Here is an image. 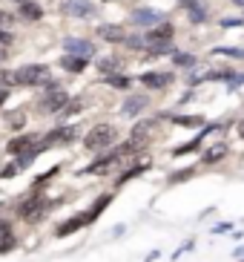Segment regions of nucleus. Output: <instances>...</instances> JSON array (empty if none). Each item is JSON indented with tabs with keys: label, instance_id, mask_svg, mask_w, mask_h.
<instances>
[{
	"label": "nucleus",
	"instance_id": "obj_1",
	"mask_svg": "<svg viewBox=\"0 0 244 262\" xmlns=\"http://www.w3.org/2000/svg\"><path fill=\"white\" fill-rule=\"evenodd\" d=\"M115 144H118V127L109 124V121L95 124V127L84 136V147L89 150V153H107V150H112Z\"/></svg>",
	"mask_w": 244,
	"mask_h": 262
},
{
	"label": "nucleus",
	"instance_id": "obj_2",
	"mask_svg": "<svg viewBox=\"0 0 244 262\" xmlns=\"http://www.w3.org/2000/svg\"><path fill=\"white\" fill-rule=\"evenodd\" d=\"M72 141H78L75 124H72V127H69V124H61V127H55V130H49L46 136H40V139H38V153L52 150V147H69Z\"/></svg>",
	"mask_w": 244,
	"mask_h": 262
},
{
	"label": "nucleus",
	"instance_id": "obj_3",
	"mask_svg": "<svg viewBox=\"0 0 244 262\" xmlns=\"http://www.w3.org/2000/svg\"><path fill=\"white\" fill-rule=\"evenodd\" d=\"M15 72H17V84L20 86H43L52 78V70L46 63H23Z\"/></svg>",
	"mask_w": 244,
	"mask_h": 262
},
{
	"label": "nucleus",
	"instance_id": "obj_4",
	"mask_svg": "<svg viewBox=\"0 0 244 262\" xmlns=\"http://www.w3.org/2000/svg\"><path fill=\"white\" fill-rule=\"evenodd\" d=\"M69 101H72V95L63 86H58V90H43V95L38 98V110L40 113H61Z\"/></svg>",
	"mask_w": 244,
	"mask_h": 262
},
{
	"label": "nucleus",
	"instance_id": "obj_5",
	"mask_svg": "<svg viewBox=\"0 0 244 262\" xmlns=\"http://www.w3.org/2000/svg\"><path fill=\"white\" fill-rule=\"evenodd\" d=\"M43 210H46V202L40 199L38 193H32L29 199H23L20 205H17L15 216L23 219V222H38V219H43Z\"/></svg>",
	"mask_w": 244,
	"mask_h": 262
},
{
	"label": "nucleus",
	"instance_id": "obj_6",
	"mask_svg": "<svg viewBox=\"0 0 244 262\" xmlns=\"http://www.w3.org/2000/svg\"><path fill=\"white\" fill-rule=\"evenodd\" d=\"M63 55H75V58H86V61H92L95 58V43L86 38H78V35H69V38H63L61 43Z\"/></svg>",
	"mask_w": 244,
	"mask_h": 262
},
{
	"label": "nucleus",
	"instance_id": "obj_7",
	"mask_svg": "<svg viewBox=\"0 0 244 262\" xmlns=\"http://www.w3.org/2000/svg\"><path fill=\"white\" fill-rule=\"evenodd\" d=\"M121 162H124L121 153L112 147V150H107L104 156H98V159H95L89 167H84V173H86V176H107L109 170H112L115 164H121Z\"/></svg>",
	"mask_w": 244,
	"mask_h": 262
},
{
	"label": "nucleus",
	"instance_id": "obj_8",
	"mask_svg": "<svg viewBox=\"0 0 244 262\" xmlns=\"http://www.w3.org/2000/svg\"><path fill=\"white\" fill-rule=\"evenodd\" d=\"M161 20H164V15H161V12H155V9H147V6L132 9V12H130V26H135L138 32L153 29V26L161 24Z\"/></svg>",
	"mask_w": 244,
	"mask_h": 262
},
{
	"label": "nucleus",
	"instance_id": "obj_9",
	"mask_svg": "<svg viewBox=\"0 0 244 262\" xmlns=\"http://www.w3.org/2000/svg\"><path fill=\"white\" fill-rule=\"evenodd\" d=\"M173 81H176V72H164V70H150L138 75V84L144 90H167Z\"/></svg>",
	"mask_w": 244,
	"mask_h": 262
},
{
	"label": "nucleus",
	"instance_id": "obj_10",
	"mask_svg": "<svg viewBox=\"0 0 244 262\" xmlns=\"http://www.w3.org/2000/svg\"><path fill=\"white\" fill-rule=\"evenodd\" d=\"M150 107V95H144V93H132V95H127V98L121 101V118H138L144 110Z\"/></svg>",
	"mask_w": 244,
	"mask_h": 262
},
{
	"label": "nucleus",
	"instance_id": "obj_11",
	"mask_svg": "<svg viewBox=\"0 0 244 262\" xmlns=\"http://www.w3.org/2000/svg\"><path fill=\"white\" fill-rule=\"evenodd\" d=\"M63 12L75 20H86V17L98 15V6H95V0H63Z\"/></svg>",
	"mask_w": 244,
	"mask_h": 262
},
{
	"label": "nucleus",
	"instance_id": "obj_12",
	"mask_svg": "<svg viewBox=\"0 0 244 262\" xmlns=\"http://www.w3.org/2000/svg\"><path fill=\"white\" fill-rule=\"evenodd\" d=\"M147 40V47H153V43H169V40L176 38V26L169 24V20H161V24H155L153 29L141 32Z\"/></svg>",
	"mask_w": 244,
	"mask_h": 262
},
{
	"label": "nucleus",
	"instance_id": "obj_13",
	"mask_svg": "<svg viewBox=\"0 0 244 262\" xmlns=\"http://www.w3.org/2000/svg\"><path fill=\"white\" fill-rule=\"evenodd\" d=\"M95 35H98L104 43L121 47L124 38H127V26H121V24H101V26H95Z\"/></svg>",
	"mask_w": 244,
	"mask_h": 262
},
{
	"label": "nucleus",
	"instance_id": "obj_14",
	"mask_svg": "<svg viewBox=\"0 0 244 262\" xmlns=\"http://www.w3.org/2000/svg\"><path fill=\"white\" fill-rule=\"evenodd\" d=\"M38 139L40 136H35V133L15 136L12 141H6V153L9 156H20V153H26V150H38Z\"/></svg>",
	"mask_w": 244,
	"mask_h": 262
},
{
	"label": "nucleus",
	"instance_id": "obj_15",
	"mask_svg": "<svg viewBox=\"0 0 244 262\" xmlns=\"http://www.w3.org/2000/svg\"><path fill=\"white\" fill-rule=\"evenodd\" d=\"M227 156H230V144H227V141H215V144H210L204 150L201 164H218V162H224Z\"/></svg>",
	"mask_w": 244,
	"mask_h": 262
},
{
	"label": "nucleus",
	"instance_id": "obj_16",
	"mask_svg": "<svg viewBox=\"0 0 244 262\" xmlns=\"http://www.w3.org/2000/svg\"><path fill=\"white\" fill-rule=\"evenodd\" d=\"M95 70L101 75H115V72H124V61L118 55H104V58H95Z\"/></svg>",
	"mask_w": 244,
	"mask_h": 262
},
{
	"label": "nucleus",
	"instance_id": "obj_17",
	"mask_svg": "<svg viewBox=\"0 0 244 262\" xmlns=\"http://www.w3.org/2000/svg\"><path fill=\"white\" fill-rule=\"evenodd\" d=\"M17 12H20V17L29 20V24H38L40 17H43V6H40L38 0H20V3H17Z\"/></svg>",
	"mask_w": 244,
	"mask_h": 262
},
{
	"label": "nucleus",
	"instance_id": "obj_18",
	"mask_svg": "<svg viewBox=\"0 0 244 262\" xmlns=\"http://www.w3.org/2000/svg\"><path fill=\"white\" fill-rule=\"evenodd\" d=\"M58 67H61L63 72H69V75H81V72H86L89 61H86V58H75V55H61Z\"/></svg>",
	"mask_w": 244,
	"mask_h": 262
},
{
	"label": "nucleus",
	"instance_id": "obj_19",
	"mask_svg": "<svg viewBox=\"0 0 244 262\" xmlns=\"http://www.w3.org/2000/svg\"><path fill=\"white\" fill-rule=\"evenodd\" d=\"M150 167H153V162H150V159H144V162H135V167L124 170L121 176H118V185H115V187H124L127 182H132V179H138V176H144Z\"/></svg>",
	"mask_w": 244,
	"mask_h": 262
},
{
	"label": "nucleus",
	"instance_id": "obj_20",
	"mask_svg": "<svg viewBox=\"0 0 244 262\" xmlns=\"http://www.w3.org/2000/svg\"><path fill=\"white\" fill-rule=\"evenodd\" d=\"M81 228H86V216H75V219H66L63 225H58V231H55V236L63 239V236H72V233H78Z\"/></svg>",
	"mask_w": 244,
	"mask_h": 262
},
{
	"label": "nucleus",
	"instance_id": "obj_21",
	"mask_svg": "<svg viewBox=\"0 0 244 262\" xmlns=\"http://www.w3.org/2000/svg\"><path fill=\"white\" fill-rule=\"evenodd\" d=\"M109 205H112V193H101L98 199H95V205H92L89 210H86V225H92L95 222V219H98L101 213H104V208H109Z\"/></svg>",
	"mask_w": 244,
	"mask_h": 262
},
{
	"label": "nucleus",
	"instance_id": "obj_22",
	"mask_svg": "<svg viewBox=\"0 0 244 262\" xmlns=\"http://www.w3.org/2000/svg\"><path fill=\"white\" fill-rule=\"evenodd\" d=\"M124 49H130V52H147V40L141 32H127V38L121 43Z\"/></svg>",
	"mask_w": 244,
	"mask_h": 262
},
{
	"label": "nucleus",
	"instance_id": "obj_23",
	"mask_svg": "<svg viewBox=\"0 0 244 262\" xmlns=\"http://www.w3.org/2000/svg\"><path fill=\"white\" fill-rule=\"evenodd\" d=\"M169 121L176 124V127H190V130H196V127H204V116H169Z\"/></svg>",
	"mask_w": 244,
	"mask_h": 262
},
{
	"label": "nucleus",
	"instance_id": "obj_24",
	"mask_svg": "<svg viewBox=\"0 0 244 262\" xmlns=\"http://www.w3.org/2000/svg\"><path fill=\"white\" fill-rule=\"evenodd\" d=\"M196 63H199V58L192 52H176L173 55V67H176V70H192Z\"/></svg>",
	"mask_w": 244,
	"mask_h": 262
},
{
	"label": "nucleus",
	"instance_id": "obj_25",
	"mask_svg": "<svg viewBox=\"0 0 244 262\" xmlns=\"http://www.w3.org/2000/svg\"><path fill=\"white\" fill-rule=\"evenodd\" d=\"M15 86H20V84H17V72L0 67V90H9V93H12Z\"/></svg>",
	"mask_w": 244,
	"mask_h": 262
},
{
	"label": "nucleus",
	"instance_id": "obj_26",
	"mask_svg": "<svg viewBox=\"0 0 244 262\" xmlns=\"http://www.w3.org/2000/svg\"><path fill=\"white\" fill-rule=\"evenodd\" d=\"M104 81H107L112 90H130L132 84V78L130 75H124V72H115V75H104Z\"/></svg>",
	"mask_w": 244,
	"mask_h": 262
},
{
	"label": "nucleus",
	"instance_id": "obj_27",
	"mask_svg": "<svg viewBox=\"0 0 244 262\" xmlns=\"http://www.w3.org/2000/svg\"><path fill=\"white\" fill-rule=\"evenodd\" d=\"M187 17H190V24H207L210 20V12H207V6L201 3V6H196V9H187Z\"/></svg>",
	"mask_w": 244,
	"mask_h": 262
},
{
	"label": "nucleus",
	"instance_id": "obj_28",
	"mask_svg": "<svg viewBox=\"0 0 244 262\" xmlns=\"http://www.w3.org/2000/svg\"><path fill=\"white\" fill-rule=\"evenodd\" d=\"M215 55H224V58H233V61H244V47H215Z\"/></svg>",
	"mask_w": 244,
	"mask_h": 262
},
{
	"label": "nucleus",
	"instance_id": "obj_29",
	"mask_svg": "<svg viewBox=\"0 0 244 262\" xmlns=\"http://www.w3.org/2000/svg\"><path fill=\"white\" fill-rule=\"evenodd\" d=\"M196 150H201V139H192V141H187V144H178L176 150H173V156H176V159H181V156L196 153Z\"/></svg>",
	"mask_w": 244,
	"mask_h": 262
},
{
	"label": "nucleus",
	"instance_id": "obj_30",
	"mask_svg": "<svg viewBox=\"0 0 244 262\" xmlns=\"http://www.w3.org/2000/svg\"><path fill=\"white\" fill-rule=\"evenodd\" d=\"M38 150H26V153H20V156H17V159H15V164H17V167H20V170H26V167H32V162H35V159H38Z\"/></svg>",
	"mask_w": 244,
	"mask_h": 262
},
{
	"label": "nucleus",
	"instance_id": "obj_31",
	"mask_svg": "<svg viewBox=\"0 0 244 262\" xmlns=\"http://www.w3.org/2000/svg\"><path fill=\"white\" fill-rule=\"evenodd\" d=\"M196 176V167H187V170H178V173H173L169 176V185H181V182H187V179Z\"/></svg>",
	"mask_w": 244,
	"mask_h": 262
},
{
	"label": "nucleus",
	"instance_id": "obj_32",
	"mask_svg": "<svg viewBox=\"0 0 244 262\" xmlns=\"http://www.w3.org/2000/svg\"><path fill=\"white\" fill-rule=\"evenodd\" d=\"M244 26V17H224L222 20V29H241Z\"/></svg>",
	"mask_w": 244,
	"mask_h": 262
},
{
	"label": "nucleus",
	"instance_id": "obj_33",
	"mask_svg": "<svg viewBox=\"0 0 244 262\" xmlns=\"http://www.w3.org/2000/svg\"><path fill=\"white\" fill-rule=\"evenodd\" d=\"M15 26V15H9L6 9H0V29H12Z\"/></svg>",
	"mask_w": 244,
	"mask_h": 262
},
{
	"label": "nucleus",
	"instance_id": "obj_34",
	"mask_svg": "<svg viewBox=\"0 0 244 262\" xmlns=\"http://www.w3.org/2000/svg\"><path fill=\"white\" fill-rule=\"evenodd\" d=\"M241 84H244V72H236V75H233V78L227 81V90H230V93H236V90H238Z\"/></svg>",
	"mask_w": 244,
	"mask_h": 262
},
{
	"label": "nucleus",
	"instance_id": "obj_35",
	"mask_svg": "<svg viewBox=\"0 0 244 262\" xmlns=\"http://www.w3.org/2000/svg\"><path fill=\"white\" fill-rule=\"evenodd\" d=\"M15 245H17L15 233H12V236H6V239H0V254H9V251H12Z\"/></svg>",
	"mask_w": 244,
	"mask_h": 262
},
{
	"label": "nucleus",
	"instance_id": "obj_36",
	"mask_svg": "<svg viewBox=\"0 0 244 262\" xmlns=\"http://www.w3.org/2000/svg\"><path fill=\"white\" fill-rule=\"evenodd\" d=\"M17 173H20V167H17V164H9V167H0V179H15Z\"/></svg>",
	"mask_w": 244,
	"mask_h": 262
},
{
	"label": "nucleus",
	"instance_id": "obj_37",
	"mask_svg": "<svg viewBox=\"0 0 244 262\" xmlns=\"http://www.w3.org/2000/svg\"><path fill=\"white\" fill-rule=\"evenodd\" d=\"M12 222H6V219H0V239H6V236H12Z\"/></svg>",
	"mask_w": 244,
	"mask_h": 262
},
{
	"label": "nucleus",
	"instance_id": "obj_38",
	"mask_svg": "<svg viewBox=\"0 0 244 262\" xmlns=\"http://www.w3.org/2000/svg\"><path fill=\"white\" fill-rule=\"evenodd\" d=\"M12 29H0V43H3V47H9V43H12Z\"/></svg>",
	"mask_w": 244,
	"mask_h": 262
},
{
	"label": "nucleus",
	"instance_id": "obj_39",
	"mask_svg": "<svg viewBox=\"0 0 244 262\" xmlns=\"http://www.w3.org/2000/svg\"><path fill=\"white\" fill-rule=\"evenodd\" d=\"M9 127H12V130H20V127H23V116H20V113H17V116H12Z\"/></svg>",
	"mask_w": 244,
	"mask_h": 262
},
{
	"label": "nucleus",
	"instance_id": "obj_40",
	"mask_svg": "<svg viewBox=\"0 0 244 262\" xmlns=\"http://www.w3.org/2000/svg\"><path fill=\"white\" fill-rule=\"evenodd\" d=\"M236 136H238V139H244V118H238V124H236Z\"/></svg>",
	"mask_w": 244,
	"mask_h": 262
},
{
	"label": "nucleus",
	"instance_id": "obj_41",
	"mask_svg": "<svg viewBox=\"0 0 244 262\" xmlns=\"http://www.w3.org/2000/svg\"><path fill=\"white\" fill-rule=\"evenodd\" d=\"M6 101H9V90H0V107H3Z\"/></svg>",
	"mask_w": 244,
	"mask_h": 262
},
{
	"label": "nucleus",
	"instance_id": "obj_42",
	"mask_svg": "<svg viewBox=\"0 0 244 262\" xmlns=\"http://www.w3.org/2000/svg\"><path fill=\"white\" fill-rule=\"evenodd\" d=\"M6 61V47H3V43H0V63Z\"/></svg>",
	"mask_w": 244,
	"mask_h": 262
},
{
	"label": "nucleus",
	"instance_id": "obj_43",
	"mask_svg": "<svg viewBox=\"0 0 244 262\" xmlns=\"http://www.w3.org/2000/svg\"><path fill=\"white\" fill-rule=\"evenodd\" d=\"M12 3H20V0H12Z\"/></svg>",
	"mask_w": 244,
	"mask_h": 262
},
{
	"label": "nucleus",
	"instance_id": "obj_44",
	"mask_svg": "<svg viewBox=\"0 0 244 262\" xmlns=\"http://www.w3.org/2000/svg\"><path fill=\"white\" fill-rule=\"evenodd\" d=\"M238 262H244V259H238Z\"/></svg>",
	"mask_w": 244,
	"mask_h": 262
},
{
	"label": "nucleus",
	"instance_id": "obj_45",
	"mask_svg": "<svg viewBox=\"0 0 244 262\" xmlns=\"http://www.w3.org/2000/svg\"><path fill=\"white\" fill-rule=\"evenodd\" d=\"M241 17H244V15H241Z\"/></svg>",
	"mask_w": 244,
	"mask_h": 262
}]
</instances>
